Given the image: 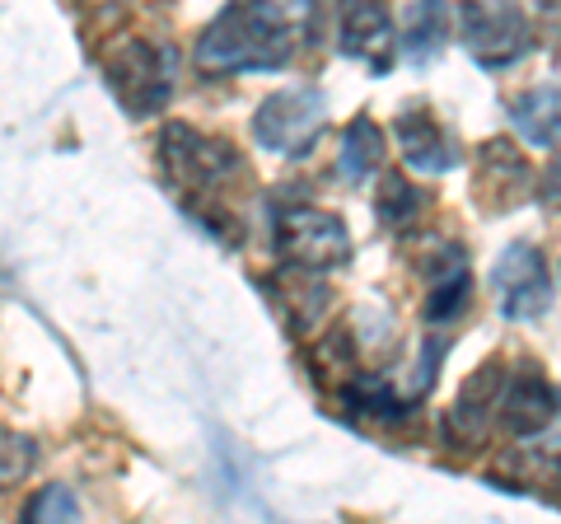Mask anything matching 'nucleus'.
Segmentation results:
<instances>
[{
  "mask_svg": "<svg viewBox=\"0 0 561 524\" xmlns=\"http://www.w3.org/2000/svg\"><path fill=\"white\" fill-rule=\"evenodd\" d=\"M319 29V0H234L197 43L206 71H280Z\"/></svg>",
  "mask_w": 561,
  "mask_h": 524,
  "instance_id": "obj_1",
  "label": "nucleus"
},
{
  "mask_svg": "<svg viewBox=\"0 0 561 524\" xmlns=\"http://www.w3.org/2000/svg\"><path fill=\"white\" fill-rule=\"evenodd\" d=\"M103 76H108L113 94L127 103V113L146 117L164 109L173 94V52L150 38H117L103 47Z\"/></svg>",
  "mask_w": 561,
  "mask_h": 524,
  "instance_id": "obj_2",
  "label": "nucleus"
},
{
  "mask_svg": "<svg viewBox=\"0 0 561 524\" xmlns=\"http://www.w3.org/2000/svg\"><path fill=\"white\" fill-rule=\"evenodd\" d=\"M276 253L286 258L290 267L332 272L351 258V235L332 212H319V206L300 202L276 216Z\"/></svg>",
  "mask_w": 561,
  "mask_h": 524,
  "instance_id": "obj_3",
  "label": "nucleus"
},
{
  "mask_svg": "<svg viewBox=\"0 0 561 524\" xmlns=\"http://www.w3.org/2000/svg\"><path fill=\"white\" fill-rule=\"evenodd\" d=\"M463 47L468 57L482 66V71H501V66H515L524 52H529V20L515 0H468L463 5Z\"/></svg>",
  "mask_w": 561,
  "mask_h": 524,
  "instance_id": "obj_4",
  "label": "nucleus"
},
{
  "mask_svg": "<svg viewBox=\"0 0 561 524\" xmlns=\"http://www.w3.org/2000/svg\"><path fill=\"white\" fill-rule=\"evenodd\" d=\"M323 94L313 90H280L257 109L253 117V141L276 155H309L313 141L323 136Z\"/></svg>",
  "mask_w": 561,
  "mask_h": 524,
  "instance_id": "obj_5",
  "label": "nucleus"
},
{
  "mask_svg": "<svg viewBox=\"0 0 561 524\" xmlns=\"http://www.w3.org/2000/svg\"><path fill=\"white\" fill-rule=\"evenodd\" d=\"M160 155H164V169L173 183L183 187H220L230 173H239V155L225 146V141H210V136L192 132L187 122H173V127H164L160 136Z\"/></svg>",
  "mask_w": 561,
  "mask_h": 524,
  "instance_id": "obj_6",
  "label": "nucleus"
},
{
  "mask_svg": "<svg viewBox=\"0 0 561 524\" xmlns=\"http://www.w3.org/2000/svg\"><path fill=\"white\" fill-rule=\"evenodd\" d=\"M491 282H496V295H501V314L515 323L538 319L552 300L548 262H542V253L534 243H511V249L501 253L496 272H491Z\"/></svg>",
  "mask_w": 561,
  "mask_h": 524,
  "instance_id": "obj_7",
  "label": "nucleus"
},
{
  "mask_svg": "<svg viewBox=\"0 0 561 524\" xmlns=\"http://www.w3.org/2000/svg\"><path fill=\"white\" fill-rule=\"evenodd\" d=\"M337 43L346 57L365 61L375 76L393 66V20L379 0H342L337 10Z\"/></svg>",
  "mask_w": 561,
  "mask_h": 524,
  "instance_id": "obj_8",
  "label": "nucleus"
},
{
  "mask_svg": "<svg viewBox=\"0 0 561 524\" xmlns=\"http://www.w3.org/2000/svg\"><path fill=\"white\" fill-rule=\"evenodd\" d=\"M529 183H534V169L529 160L511 146V141H486L478 155V187H482V202L491 212H511L529 197Z\"/></svg>",
  "mask_w": 561,
  "mask_h": 524,
  "instance_id": "obj_9",
  "label": "nucleus"
},
{
  "mask_svg": "<svg viewBox=\"0 0 561 524\" xmlns=\"http://www.w3.org/2000/svg\"><path fill=\"white\" fill-rule=\"evenodd\" d=\"M496 417H501V426L511 431V435H538L557 417L552 384L542 379V375H534V371H519L515 379H505Z\"/></svg>",
  "mask_w": 561,
  "mask_h": 524,
  "instance_id": "obj_10",
  "label": "nucleus"
},
{
  "mask_svg": "<svg viewBox=\"0 0 561 524\" xmlns=\"http://www.w3.org/2000/svg\"><path fill=\"white\" fill-rule=\"evenodd\" d=\"M393 136H398L402 160H408L412 169H421V173H445V169H454V160H459V150L449 146V136L440 132V122H435L426 109H408V113H402L393 122Z\"/></svg>",
  "mask_w": 561,
  "mask_h": 524,
  "instance_id": "obj_11",
  "label": "nucleus"
},
{
  "mask_svg": "<svg viewBox=\"0 0 561 524\" xmlns=\"http://www.w3.org/2000/svg\"><path fill=\"white\" fill-rule=\"evenodd\" d=\"M511 122L529 146H557L561 141V90L557 84H534L511 103Z\"/></svg>",
  "mask_w": 561,
  "mask_h": 524,
  "instance_id": "obj_12",
  "label": "nucleus"
},
{
  "mask_svg": "<svg viewBox=\"0 0 561 524\" xmlns=\"http://www.w3.org/2000/svg\"><path fill=\"white\" fill-rule=\"evenodd\" d=\"M379 164H383V132H379V122L370 113L351 117L346 132H342L337 173H342V179H351V183H360V179H370Z\"/></svg>",
  "mask_w": 561,
  "mask_h": 524,
  "instance_id": "obj_13",
  "label": "nucleus"
},
{
  "mask_svg": "<svg viewBox=\"0 0 561 524\" xmlns=\"http://www.w3.org/2000/svg\"><path fill=\"white\" fill-rule=\"evenodd\" d=\"M472 300V276L463 267L459 253H449V262L435 272V286H431V300H426V319L431 323H449L454 314H463Z\"/></svg>",
  "mask_w": 561,
  "mask_h": 524,
  "instance_id": "obj_14",
  "label": "nucleus"
},
{
  "mask_svg": "<svg viewBox=\"0 0 561 524\" xmlns=\"http://www.w3.org/2000/svg\"><path fill=\"white\" fill-rule=\"evenodd\" d=\"M445 33H449L445 0H416L412 14H408V33H402V43H408L412 61H431L435 52L445 47Z\"/></svg>",
  "mask_w": 561,
  "mask_h": 524,
  "instance_id": "obj_15",
  "label": "nucleus"
},
{
  "mask_svg": "<svg viewBox=\"0 0 561 524\" xmlns=\"http://www.w3.org/2000/svg\"><path fill=\"white\" fill-rule=\"evenodd\" d=\"M501 389H505V371L501 365H482L478 379L463 384L459 403H454V422H468V431H478L482 417L501 403Z\"/></svg>",
  "mask_w": 561,
  "mask_h": 524,
  "instance_id": "obj_16",
  "label": "nucleus"
},
{
  "mask_svg": "<svg viewBox=\"0 0 561 524\" xmlns=\"http://www.w3.org/2000/svg\"><path fill=\"white\" fill-rule=\"evenodd\" d=\"M421 206H426V197L402 179V173H389V179L379 183V197H375V212L379 220L389 225V230H402V225H412L421 216Z\"/></svg>",
  "mask_w": 561,
  "mask_h": 524,
  "instance_id": "obj_17",
  "label": "nucleus"
},
{
  "mask_svg": "<svg viewBox=\"0 0 561 524\" xmlns=\"http://www.w3.org/2000/svg\"><path fill=\"white\" fill-rule=\"evenodd\" d=\"M47 515H57V520H76L80 515L76 501H70V492H66V487H57V482L43 487V492L28 501V520H47Z\"/></svg>",
  "mask_w": 561,
  "mask_h": 524,
  "instance_id": "obj_18",
  "label": "nucleus"
},
{
  "mask_svg": "<svg viewBox=\"0 0 561 524\" xmlns=\"http://www.w3.org/2000/svg\"><path fill=\"white\" fill-rule=\"evenodd\" d=\"M538 197H542V206H552V212L561 206V155L552 160V169L542 173V187H538Z\"/></svg>",
  "mask_w": 561,
  "mask_h": 524,
  "instance_id": "obj_19",
  "label": "nucleus"
}]
</instances>
